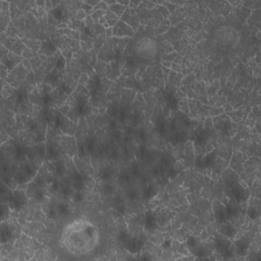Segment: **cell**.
Masks as SVG:
<instances>
[{"mask_svg":"<svg viewBox=\"0 0 261 261\" xmlns=\"http://www.w3.org/2000/svg\"><path fill=\"white\" fill-rule=\"evenodd\" d=\"M100 241L98 228L88 219L79 218L67 224L61 232L60 244L74 256L91 254Z\"/></svg>","mask_w":261,"mask_h":261,"instance_id":"obj_1","label":"cell"},{"mask_svg":"<svg viewBox=\"0 0 261 261\" xmlns=\"http://www.w3.org/2000/svg\"><path fill=\"white\" fill-rule=\"evenodd\" d=\"M134 51L141 58L150 60L156 56L157 45L153 39L144 37L137 40V42L134 45Z\"/></svg>","mask_w":261,"mask_h":261,"instance_id":"obj_2","label":"cell"},{"mask_svg":"<svg viewBox=\"0 0 261 261\" xmlns=\"http://www.w3.org/2000/svg\"><path fill=\"white\" fill-rule=\"evenodd\" d=\"M216 39L218 42H221L224 45L232 46L238 42L239 35L236 30H233L232 27H222L216 32Z\"/></svg>","mask_w":261,"mask_h":261,"instance_id":"obj_3","label":"cell"},{"mask_svg":"<svg viewBox=\"0 0 261 261\" xmlns=\"http://www.w3.org/2000/svg\"><path fill=\"white\" fill-rule=\"evenodd\" d=\"M113 34L116 37H127L134 34V29L132 27L123 21H118L113 27Z\"/></svg>","mask_w":261,"mask_h":261,"instance_id":"obj_4","label":"cell"},{"mask_svg":"<svg viewBox=\"0 0 261 261\" xmlns=\"http://www.w3.org/2000/svg\"><path fill=\"white\" fill-rule=\"evenodd\" d=\"M24 196H25V194L22 193V192H20V191L12 192V194L10 195V197L8 199L9 205L11 206L12 208L19 209L24 205Z\"/></svg>","mask_w":261,"mask_h":261,"instance_id":"obj_5","label":"cell"},{"mask_svg":"<svg viewBox=\"0 0 261 261\" xmlns=\"http://www.w3.org/2000/svg\"><path fill=\"white\" fill-rule=\"evenodd\" d=\"M108 8H109V10L113 11L116 16L120 17L123 13V11H125L126 7H125V5H122L120 2H115L114 4H112L111 6H109Z\"/></svg>","mask_w":261,"mask_h":261,"instance_id":"obj_6","label":"cell"}]
</instances>
